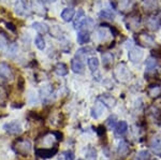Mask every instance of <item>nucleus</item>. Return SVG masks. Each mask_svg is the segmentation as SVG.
<instances>
[{"instance_id":"obj_1","label":"nucleus","mask_w":161,"mask_h":160,"mask_svg":"<svg viewBox=\"0 0 161 160\" xmlns=\"http://www.w3.org/2000/svg\"><path fill=\"white\" fill-rule=\"evenodd\" d=\"M14 148L15 152L22 156H28L31 152L32 145H31V142L27 139H19L16 141V145H14Z\"/></svg>"},{"instance_id":"obj_2","label":"nucleus","mask_w":161,"mask_h":160,"mask_svg":"<svg viewBox=\"0 0 161 160\" xmlns=\"http://www.w3.org/2000/svg\"><path fill=\"white\" fill-rule=\"evenodd\" d=\"M3 129L6 132L9 133V135H19V133L23 131L22 125H20V123L17 122V120L6 123L3 125Z\"/></svg>"},{"instance_id":"obj_3","label":"nucleus","mask_w":161,"mask_h":160,"mask_svg":"<svg viewBox=\"0 0 161 160\" xmlns=\"http://www.w3.org/2000/svg\"><path fill=\"white\" fill-rule=\"evenodd\" d=\"M0 76H2V79L7 81H12L14 79L11 67L6 63H0Z\"/></svg>"},{"instance_id":"obj_4","label":"nucleus","mask_w":161,"mask_h":160,"mask_svg":"<svg viewBox=\"0 0 161 160\" xmlns=\"http://www.w3.org/2000/svg\"><path fill=\"white\" fill-rule=\"evenodd\" d=\"M36 154H37L38 157L43 158V159L52 158L54 155L57 154V147H54V148H38V149H36Z\"/></svg>"},{"instance_id":"obj_5","label":"nucleus","mask_w":161,"mask_h":160,"mask_svg":"<svg viewBox=\"0 0 161 160\" xmlns=\"http://www.w3.org/2000/svg\"><path fill=\"white\" fill-rule=\"evenodd\" d=\"M128 57L132 63H139L143 58V52L142 50H140V48H133V50H131L129 52Z\"/></svg>"},{"instance_id":"obj_6","label":"nucleus","mask_w":161,"mask_h":160,"mask_svg":"<svg viewBox=\"0 0 161 160\" xmlns=\"http://www.w3.org/2000/svg\"><path fill=\"white\" fill-rule=\"evenodd\" d=\"M71 69L74 73H77V74H82L84 73V64H83L82 61L80 59H72L71 60Z\"/></svg>"},{"instance_id":"obj_7","label":"nucleus","mask_w":161,"mask_h":160,"mask_svg":"<svg viewBox=\"0 0 161 160\" xmlns=\"http://www.w3.org/2000/svg\"><path fill=\"white\" fill-rule=\"evenodd\" d=\"M90 40V35L88 30H80L77 32V43L79 44H85V43H88Z\"/></svg>"},{"instance_id":"obj_8","label":"nucleus","mask_w":161,"mask_h":160,"mask_svg":"<svg viewBox=\"0 0 161 160\" xmlns=\"http://www.w3.org/2000/svg\"><path fill=\"white\" fill-rule=\"evenodd\" d=\"M32 28L37 32L40 33V35H45V33H47L48 30H50V28H48L47 25L44 24V23H41V22H35L32 24Z\"/></svg>"},{"instance_id":"obj_9","label":"nucleus","mask_w":161,"mask_h":160,"mask_svg":"<svg viewBox=\"0 0 161 160\" xmlns=\"http://www.w3.org/2000/svg\"><path fill=\"white\" fill-rule=\"evenodd\" d=\"M75 15V10L73 8H67V9H64V11L61 12V19L64 20V22H70V20L73 19Z\"/></svg>"},{"instance_id":"obj_10","label":"nucleus","mask_w":161,"mask_h":160,"mask_svg":"<svg viewBox=\"0 0 161 160\" xmlns=\"http://www.w3.org/2000/svg\"><path fill=\"white\" fill-rule=\"evenodd\" d=\"M137 40H139V42L141 43L142 45L146 46V47L152 46L154 44V39L148 35H145V33H141V35L139 36V39H137Z\"/></svg>"},{"instance_id":"obj_11","label":"nucleus","mask_w":161,"mask_h":160,"mask_svg":"<svg viewBox=\"0 0 161 160\" xmlns=\"http://www.w3.org/2000/svg\"><path fill=\"white\" fill-rule=\"evenodd\" d=\"M127 130H128V125H127L126 122H119L117 123V125H116L115 127V133L117 135H123L125 133L127 132Z\"/></svg>"},{"instance_id":"obj_12","label":"nucleus","mask_w":161,"mask_h":160,"mask_svg":"<svg viewBox=\"0 0 161 160\" xmlns=\"http://www.w3.org/2000/svg\"><path fill=\"white\" fill-rule=\"evenodd\" d=\"M15 12H16L19 15L28 14V13H27V6H26V3L24 1H22V0L17 1L16 6H15Z\"/></svg>"},{"instance_id":"obj_13","label":"nucleus","mask_w":161,"mask_h":160,"mask_svg":"<svg viewBox=\"0 0 161 160\" xmlns=\"http://www.w3.org/2000/svg\"><path fill=\"white\" fill-rule=\"evenodd\" d=\"M103 110H104V104L103 103H97L95 105V108L92 109V117L95 118H99L103 113Z\"/></svg>"},{"instance_id":"obj_14","label":"nucleus","mask_w":161,"mask_h":160,"mask_svg":"<svg viewBox=\"0 0 161 160\" xmlns=\"http://www.w3.org/2000/svg\"><path fill=\"white\" fill-rule=\"evenodd\" d=\"M55 71H56V73L58 74V75L64 76V75H67V74H68V67H67L64 63H57L55 66Z\"/></svg>"},{"instance_id":"obj_15","label":"nucleus","mask_w":161,"mask_h":160,"mask_svg":"<svg viewBox=\"0 0 161 160\" xmlns=\"http://www.w3.org/2000/svg\"><path fill=\"white\" fill-rule=\"evenodd\" d=\"M87 64L92 71H96L99 67V59L97 57H89L87 60Z\"/></svg>"},{"instance_id":"obj_16","label":"nucleus","mask_w":161,"mask_h":160,"mask_svg":"<svg viewBox=\"0 0 161 160\" xmlns=\"http://www.w3.org/2000/svg\"><path fill=\"white\" fill-rule=\"evenodd\" d=\"M129 149V145L127 144V142L125 141H121L120 143H119V146H118V155L119 156H125V155L127 154V152H128Z\"/></svg>"},{"instance_id":"obj_17","label":"nucleus","mask_w":161,"mask_h":160,"mask_svg":"<svg viewBox=\"0 0 161 160\" xmlns=\"http://www.w3.org/2000/svg\"><path fill=\"white\" fill-rule=\"evenodd\" d=\"M152 148L155 153H161V140L159 138H155L152 142Z\"/></svg>"},{"instance_id":"obj_18","label":"nucleus","mask_w":161,"mask_h":160,"mask_svg":"<svg viewBox=\"0 0 161 160\" xmlns=\"http://www.w3.org/2000/svg\"><path fill=\"white\" fill-rule=\"evenodd\" d=\"M156 67H157V61H156V59L153 58V57L147 58V60H146V69H147V71L155 70Z\"/></svg>"},{"instance_id":"obj_19","label":"nucleus","mask_w":161,"mask_h":160,"mask_svg":"<svg viewBox=\"0 0 161 160\" xmlns=\"http://www.w3.org/2000/svg\"><path fill=\"white\" fill-rule=\"evenodd\" d=\"M35 44L39 50H41V51H43L44 48H45V41H44L43 37H41V36H38V37L35 39Z\"/></svg>"},{"instance_id":"obj_20","label":"nucleus","mask_w":161,"mask_h":160,"mask_svg":"<svg viewBox=\"0 0 161 160\" xmlns=\"http://www.w3.org/2000/svg\"><path fill=\"white\" fill-rule=\"evenodd\" d=\"M106 124H108L110 129H115L116 125H117V117L115 115H111L110 117L106 119Z\"/></svg>"},{"instance_id":"obj_21","label":"nucleus","mask_w":161,"mask_h":160,"mask_svg":"<svg viewBox=\"0 0 161 160\" xmlns=\"http://www.w3.org/2000/svg\"><path fill=\"white\" fill-rule=\"evenodd\" d=\"M92 48H90V47H84V48H80V50L77 51V53H76V57L77 59H79L80 56H85L86 54L88 53H92Z\"/></svg>"},{"instance_id":"obj_22","label":"nucleus","mask_w":161,"mask_h":160,"mask_svg":"<svg viewBox=\"0 0 161 160\" xmlns=\"http://www.w3.org/2000/svg\"><path fill=\"white\" fill-rule=\"evenodd\" d=\"M102 59H103V64H104V66H108V63H113V56H112L110 53L104 54V55L102 56Z\"/></svg>"},{"instance_id":"obj_23","label":"nucleus","mask_w":161,"mask_h":160,"mask_svg":"<svg viewBox=\"0 0 161 160\" xmlns=\"http://www.w3.org/2000/svg\"><path fill=\"white\" fill-rule=\"evenodd\" d=\"M148 26L152 30H157L159 28V22L156 19H152L148 20Z\"/></svg>"},{"instance_id":"obj_24","label":"nucleus","mask_w":161,"mask_h":160,"mask_svg":"<svg viewBox=\"0 0 161 160\" xmlns=\"http://www.w3.org/2000/svg\"><path fill=\"white\" fill-rule=\"evenodd\" d=\"M87 158H89L90 160H96V158H97V152H96L95 148H92V147L88 148Z\"/></svg>"},{"instance_id":"obj_25","label":"nucleus","mask_w":161,"mask_h":160,"mask_svg":"<svg viewBox=\"0 0 161 160\" xmlns=\"http://www.w3.org/2000/svg\"><path fill=\"white\" fill-rule=\"evenodd\" d=\"M100 16L102 17V19H114V16H115V15H114L112 12H108V10H104V11H102V12L100 13Z\"/></svg>"},{"instance_id":"obj_26","label":"nucleus","mask_w":161,"mask_h":160,"mask_svg":"<svg viewBox=\"0 0 161 160\" xmlns=\"http://www.w3.org/2000/svg\"><path fill=\"white\" fill-rule=\"evenodd\" d=\"M148 158H149V154H148V152H146V151H141L136 156L137 160H147Z\"/></svg>"},{"instance_id":"obj_27","label":"nucleus","mask_w":161,"mask_h":160,"mask_svg":"<svg viewBox=\"0 0 161 160\" xmlns=\"http://www.w3.org/2000/svg\"><path fill=\"white\" fill-rule=\"evenodd\" d=\"M64 160H74L75 159V156H74V153L72 151H67L64 153Z\"/></svg>"},{"instance_id":"obj_28","label":"nucleus","mask_w":161,"mask_h":160,"mask_svg":"<svg viewBox=\"0 0 161 160\" xmlns=\"http://www.w3.org/2000/svg\"><path fill=\"white\" fill-rule=\"evenodd\" d=\"M6 26H7L8 29L11 30V31H13V32L16 31V26L14 24H12V23H6Z\"/></svg>"},{"instance_id":"obj_29","label":"nucleus","mask_w":161,"mask_h":160,"mask_svg":"<svg viewBox=\"0 0 161 160\" xmlns=\"http://www.w3.org/2000/svg\"><path fill=\"white\" fill-rule=\"evenodd\" d=\"M97 132H98V135H99L100 136H101V135H104V132H105L104 127H103V126H100V127H98Z\"/></svg>"},{"instance_id":"obj_30","label":"nucleus","mask_w":161,"mask_h":160,"mask_svg":"<svg viewBox=\"0 0 161 160\" xmlns=\"http://www.w3.org/2000/svg\"><path fill=\"white\" fill-rule=\"evenodd\" d=\"M48 1H50V2H55L56 0H48Z\"/></svg>"},{"instance_id":"obj_31","label":"nucleus","mask_w":161,"mask_h":160,"mask_svg":"<svg viewBox=\"0 0 161 160\" xmlns=\"http://www.w3.org/2000/svg\"><path fill=\"white\" fill-rule=\"evenodd\" d=\"M79 160H83V159H79Z\"/></svg>"}]
</instances>
